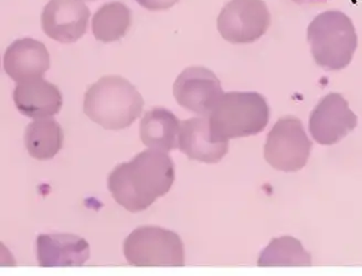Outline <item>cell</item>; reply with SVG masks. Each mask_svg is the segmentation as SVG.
<instances>
[{
	"label": "cell",
	"instance_id": "cell-1",
	"mask_svg": "<svg viewBox=\"0 0 362 276\" xmlns=\"http://www.w3.org/2000/svg\"><path fill=\"white\" fill-rule=\"evenodd\" d=\"M175 181V165L164 151H141L108 176V190L119 206L141 212L164 197Z\"/></svg>",
	"mask_w": 362,
	"mask_h": 276
},
{
	"label": "cell",
	"instance_id": "cell-2",
	"mask_svg": "<svg viewBox=\"0 0 362 276\" xmlns=\"http://www.w3.org/2000/svg\"><path fill=\"white\" fill-rule=\"evenodd\" d=\"M144 104L143 96L129 80L106 76L86 91L83 110L90 121L116 131L129 127L141 116Z\"/></svg>",
	"mask_w": 362,
	"mask_h": 276
},
{
	"label": "cell",
	"instance_id": "cell-3",
	"mask_svg": "<svg viewBox=\"0 0 362 276\" xmlns=\"http://www.w3.org/2000/svg\"><path fill=\"white\" fill-rule=\"evenodd\" d=\"M307 39L315 62L328 71L347 68L358 47L355 25L339 11L317 16L308 25Z\"/></svg>",
	"mask_w": 362,
	"mask_h": 276
},
{
	"label": "cell",
	"instance_id": "cell-4",
	"mask_svg": "<svg viewBox=\"0 0 362 276\" xmlns=\"http://www.w3.org/2000/svg\"><path fill=\"white\" fill-rule=\"evenodd\" d=\"M208 117L214 135L229 141L264 131L269 106L264 96L257 92H229L222 96Z\"/></svg>",
	"mask_w": 362,
	"mask_h": 276
},
{
	"label": "cell",
	"instance_id": "cell-5",
	"mask_svg": "<svg viewBox=\"0 0 362 276\" xmlns=\"http://www.w3.org/2000/svg\"><path fill=\"white\" fill-rule=\"evenodd\" d=\"M124 254L131 265H185L184 243L180 236L158 226H141L134 230L125 240Z\"/></svg>",
	"mask_w": 362,
	"mask_h": 276
},
{
	"label": "cell",
	"instance_id": "cell-6",
	"mask_svg": "<svg viewBox=\"0 0 362 276\" xmlns=\"http://www.w3.org/2000/svg\"><path fill=\"white\" fill-rule=\"evenodd\" d=\"M312 146L300 118L284 116L279 118L267 135L265 161L276 171L294 173L306 165Z\"/></svg>",
	"mask_w": 362,
	"mask_h": 276
},
{
	"label": "cell",
	"instance_id": "cell-7",
	"mask_svg": "<svg viewBox=\"0 0 362 276\" xmlns=\"http://www.w3.org/2000/svg\"><path fill=\"white\" fill-rule=\"evenodd\" d=\"M269 25L271 15L263 0H231L218 17L220 35L233 45H247L259 40Z\"/></svg>",
	"mask_w": 362,
	"mask_h": 276
},
{
	"label": "cell",
	"instance_id": "cell-8",
	"mask_svg": "<svg viewBox=\"0 0 362 276\" xmlns=\"http://www.w3.org/2000/svg\"><path fill=\"white\" fill-rule=\"evenodd\" d=\"M223 94L219 79L204 67L185 69L175 81L177 103L199 116H209Z\"/></svg>",
	"mask_w": 362,
	"mask_h": 276
},
{
	"label": "cell",
	"instance_id": "cell-9",
	"mask_svg": "<svg viewBox=\"0 0 362 276\" xmlns=\"http://www.w3.org/2000/svg\"><path fill=\"white\" fill-rule=\"evenodd\" d=\"M358 118L339 93H329L320 100L310 117V133L320 145L339 143L357 126Z\"/></svg>",
	"mask_w": 362,
	"mask_h": 276
},
{
	"label": "cell",
	"instance_id": "cell-10",
	"mask_svg": "<svg viewBox=\"0 0 362 276\" xmlns=\"http://www.w3.org/2000/svg\"><path fill=\"white\" fill-rule=\"evenodd\" d=\"M90 16L81 0H50L41 15V25L49 38L72 43L86 35Z\"/></svg>",
	"mask_w": 362,
	"mask_h": 276
},
{
	"label": "cell",
	"instance_id": "cell-11",
	"mask_svg": "<svg viewBox=\"0 0 362 276\" xmlns=\"http://www.w3.org/2000/svg\"><path fill=\"white\" fill-rule=\"evenodd\" d=\"M178 143L182 153L200 163H219L229 151V141L219 139L212 133L208 116L181 122Z\"/></svg>",
	"mask_w": 362,
	"mask_h": 276
},
{
	"label": "cell",
	"instance_id": "cell-12",
	"mask_svg": "<svg viewBox=\"0 0 362 276\" xmlns=\"http://www.w3.org/2000/svg\"><path fill=\"white\" fill-rule=\"evenodd\" d=\"M50 68V54L40 41L25 38L16 40L6 50L4 69L15 82L41 78Z\"/></svg>",
	"mask_w": 362,
	"mask_h": 276
},
{
	"label": "cell",
	"instance_id": "cell-13",
	"mask_svg": "<svg viewBox=\"0 0 362 276\" xmlns=\"http://www.w3.org/2000/svg\"><path fill=\"white\" fill-rule=\"evenodd\" d=\"M13 100L23 115L35 120L56 115L63 103L58 86L41 78L18 83Z\"/></svg>",
	"mask_w": 362,
	"mask_h": 276
},
{
	"label": "cell",
	"instance_id": "cell-14",
	"mask_svg": "<svg viewBox=\"0 0 362 276\" xmlns=\"http://www.w3.org/2000/svg\"><path fill=\"white\" fill-rule=\"evenodd\" d=\"M37 253L40 266H81L90 258V246L76 234H40Z\"/></svg>",
	"mask_w": 362,
	"mask_h": 276
},
{
	"label": "cell",
	"instance_id": "cell-15",
	"mask_svg": "<svg viewBox=\"0 0 362 276\" xmlns=\"http://www.w3.org/2000/svg\"><path fill=\"white\" fill-rule=\"evenodd\" d=\"M180 124L170 110L155 108L144 115L139 125V136L148 149L169 153L179 149Z\"/></svg>",
	"mask_w": 362,
	"mask_h": 276
},
{
	"label": "cell",
	"instance_id": "cell-16",
	"mask_svg": "<svg viewBox=\"0 0 362 276\" xmlns=\"http://www.w3.org/2000/svg\"><path fill=\"white\" fill-rule=\"evenodd\" d=\"M63 139L62 128L53 118H38L25 128V147L38 161L52 159L62 149Z\"/></svg>",
	"mask_w": 362,
	"mask_h": 276
},
{
	"label": "cell",
	"instance_id": "cell-17",
	"mask_svg": "<svg viewBox=\"0 0 362 276\" xmlns=\"http://www.w3.org/2000/svg\"><path fill=\"white\" fill-rule=\"evenodd\" d=\"M132 25V13L125 4L112 1L102 6L92 19L96 40L114 42L123 38Z\"/></svg>",
	"mask_w": 362,
	"mask_h": 276
},
{
	"label": "cell",
	"instance_id": "cell-18",
	"mask_svg": "<svg viewBox=\"0 0 362 276\" xmlns=\"http://www.w3.org/2000/svg\"><path fill=\"white\" fill-rule=\"evenodd\" d=\"M257 264L259 266H308L312 264V259L300 240L282 236L272 240L259 255Z\"/></svg>",
	"mask_w": 362,
	"mask_h": 276
},
{
	"label": "cell",
	"instance_id": "cell-19",
	"mask_svg": "<svg viewBox=\"0 0 362 276\" xmlns=\"http://www.w3.org/2000/svg\"><path fill=\"white\" fill-rule=\"evenodd\" d=\"M178 1L179 0H136V3L151 11H167Z\"/></svg>",
	"mask_w": 362,
	"mask_h": 276
},
{
	"label": "cell",
	"instance_id": "cell-20",
	"mask_svg": "<svg viewBox=\"0 0 362 276\" xmlns=\"http://www.w3.org/2000/svg\"><path fill=\"white\" fill-rule=\"evenodd\" d=\"M292 1L300 5H318V4L326 3L328 0H292Z\"/></svg>",
	"mask_w": 362,
	"mask_h": 276
}]
</instances>
